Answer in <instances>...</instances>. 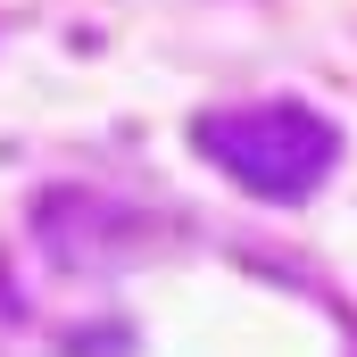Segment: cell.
<instances>
[{"label": "cell", "instance_id": "cell-1", "mask_svg": "<svg viewBox=\"0 0 357 357\" xmlns=\"http://www.w3.org/2000/svg\"><path fill=\"white\" fill-rule=\"evenodd\" d=\"M191 142L258 199H307L316 183L333 175L341 158V133L299 108V100H274V108H225V116H199Z\"/></svg>", "mask_w": 357, "mask_h": 357}]
</instances>
